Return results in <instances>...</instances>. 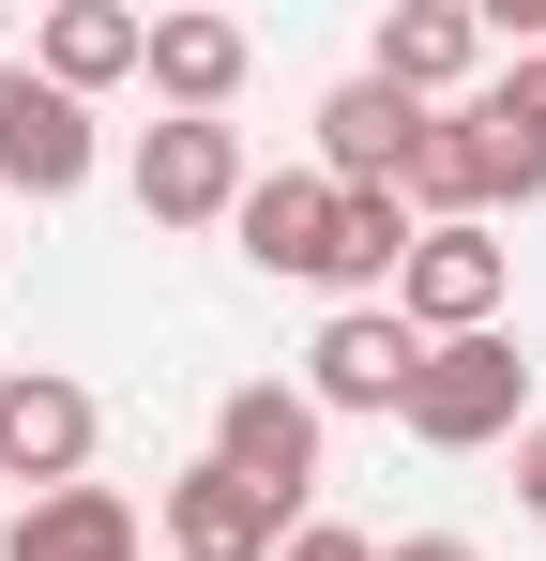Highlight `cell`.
I'll return each instance as SVG.
<instances>
[{"mask_svg": "<svg viewBox=\"0 0 546 561\" xmlns=\"http://www.w3.org/2000/svg\"><path fill=\"white\" fill-rule=\"evenodd\" d=\"M410 365H425V334L395 304H334L304 350V410H410Z\"/></svg>", "mask_w": 546, "mask_h": 561, "instance_id": "6", "label": "cell"}, {"mask_svg": "<svg viewBox=\"0 0 546 561\" xmlns=\"http://www.w3.org/2000/svg\"><path fill=\"white\" fill-rule=\"evenodd\" d=\"M0 561H137V501L122 485H46V501H15Z\"/></svg>", "mask_w": 546, "mask_h": 561, "instance_id": "13", "label": "cell"}, {"mask_svg": "<svg viewBox=\"0 0 546 561\" xmlns=\"http://www.w3.org/2000/svg\"><path fill=\"white\" fill-rule=\"evenodd\" d=\"M137 61H152V15H122V0H61V15H46V46H31V77H46V92H106V77H137Z\"/></svg>", "mask_w": 546, "mask_h": 561, "instance_id": "14", "label": "cell"}, {"mask_svg": "<svg viewBox=\"0 0 546 561\" xmlns=\"http://www.w3.org/2000/svg\"><path fill=\"white\" fill-rule=\"evenodd\" d=\"M288 531H304V516H288V501H259V485H228L213 456L168 485V561H273Z\"/></svg>", "mask_w": 546, "mask_h": 561, "instance_id": "9", "label": "cell"}, {"mask_svg": "<svg viewBox=\"0 0 546 561\" xmlns=\"http://www.w3.org/2000/svg\"><path fill=\"white\" fill-rule=\"evenodd\" d=\"M470 122H486V183H501V197H546V46H516V61L470 92Z\"/></svg>", "mask_w": 546, "mask_h": 561, "instance_id": "15", "label": "cell"}, {"mask_svg": "<svg viewBox=\"0 0 546 561\" xmlns=\"http://www.w3.org/2000/svg\"><path fill=\"white\" fill-rule=\"evenodd\" d=\"M213 470L304 516V485H319V410H304V379H243V394H213Z\"/></svg>", "mask_w": 546, "mask_h": 561, "instance_id": "2", "label": "cell"}, {"mask_svg": "<svg viewBox=\"0 0 546 561\" xmlns=\"http://www.w3.org/2000/svg\"><path fill=\"white\" fill-rule=\"evenodd\" d=\"M0 379H15V365H0Z\"/></svg>", "mask_w": 546, "mask_h": 561, "instance_id": "19", "label": "cell"}, {"mask_svg": "<svg viewBox=\"0 0 546 561\" xmlns=\"http://www.w3.org/2000/svg\"><path fill=\"white\" fill-rule=\"evenodd\" d=\"M425 456H486V440H516L532 425V365H516V334H441L425 365H410V410H395Z\"/></svg>", "mask_w": 546, "mask_h": 561, "instance_id": "1", "label": "cell"}, {"mask_svg": "<svg viewBox=\"0 0 546 561\" xmlns=\"http://www.w3.org/2000/svg\"><path fill=\"white\" fill-rule=\"evenodd\" d=\"M243 183H259V168H243V122H152V137H137V213H152V228H228Z\"/></svg>", "mask_w": 546, "mask_h": 561, "instance_id": "4", "label": "cell"}, {"mask_svg": "<svg viewBox=\"0 0 546 561\" xmlns=\"http://www.w3.org/2000/svg\"><path fill=\"white\" fill-rule=\"evenodd\" d=\"M379 561H486L470 531H410V547H379Z\"/></svg>", "mask_w": 546, "mask_h": 561, "instance_id": "18", "label": "cell"}, {"mask_svg": "<svg viewBox=\"0 0 546 561\" xmlns=\"http://www.w3.org/2000/svg\"><path fill=\"white\" fill-rule=\"evenodd\" d=\"M516 501H532V531H546V425H516Z\"/></svg>", "mask_w": 546, "mask_h": 561, "instance_id": "16", "label": "cell"}, {"mask_svg": "<svg viewBox=\"0 0 546 561\" xmlns=\"http://www.w3.org/2000/svg\"><path fill=\"white\" fill-rule=\"evenodd\" d=\"M410 137H425V106H410V92L334 77V92H319V183H395V168H410Z\"/></svg>", "mask_w": 546, "mask_h": 561, "instance_id": "12", "label": "cell"}, {"mask_svg": "<svg viewBox=\"0 0 546 561\" xmlns=\"http://www.w3.org/2000/svg\"><path fill=\"white\" fill-rule=\"evenodd\" d=\"M273 561H379V547H364V531H288Z\"/></svg>", "mask_w": 546, "mask_h": 561, "instance_id": "17", "label": "cell"}, {"mask_svg": "<svg viewBox=\"0 0 546 561\" xmlns=\"http://www.w3.org/2000/svg\"><path fill=\"white\" fill-rule=\"evenodd\" d=\"M243 61H259V46H243V15H152V61H137V77L168 92V122H228Z\"/></svg>", "mask_w": 546, "mask_h": 561, "instance_id": "11", "label": "cell"}, {"mask_svg": "<svg viewBox=\"0 0 546 561\" xmlns=\"http://www.w3.org/2000/svg\"><path fill=\"white\" fill-rule=\"evenodd\" d=\"M228 228H243V259H259V274H288V288H334V183H319V168H259Z\"/></svg>", "mask_w": 546, "mask_h": 561, "instance_id": "8", "label": "cell"}, {"mask_svg": "<svg viewBox=\"0 0 546 561\" xmlns=\"http://www.w3.org/2000/svg\"><path fill=\"white\" fill-rule=\"evenodd\" d=\"M470 61H486V15H470V0H395V15H379V46H364V77H379V92H455V77H470Z\"/></svg>", "mask_w": 546, "mask_h": 561, "instance_id": "10", "label": "cell"}, {"mask_svg": "<svg viewBox=\"0 0 546 561\" xmlns=\"http://www.w3.org/2000/svg\"><path fill=\"white\" fill-rule=\"evenodd\" d=\"M0 183L15 197H77L91 183V106L46 92L31 61H0Z\"/></svg>", "mask_w": 546, "mask_h": 561, "instance_id": "7", "label": "cell"}, {"mask_svg": "<svg viewBox=\"0 0 546 561\" xmlns=\"http://www.w3.org/2000/svg\"><path fill=\"white\" fill-rule=\"evenodd\" d=\"M501 288H516L501 228H425L410 274H395V319H410L425 350H441V334H501Z\"/></svg>", "mask_w": 546, "mask_h": 561, "instance_id": "5", "label": "cell"}, {"mask_svg": "<svg viewBox=\"0 0 546 561\" xmlns=\"http://www.w3.org/2000/svg\"><path fill=\"white\" fill-rule=\"evenodd\" d=\"M91 440H106V410H91V379L61 365H15L0 379V485H91Z\"/></svg>", "mask_w": 546, "mask_h": 561, "instance_id": "3", "label": "cell"}]
</instances>
